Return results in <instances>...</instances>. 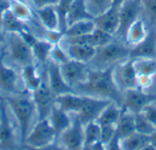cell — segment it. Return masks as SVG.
Wrapping results in <instances>:
<instances>
[{"instance_id": "cell-1", "label": "cell", "mask_w": 156, "mask_h": 150, "mask_svg": "<svg viewBox=\"0 0 156 150\" xmlns=\"http://www.w3.org/2000/svg\"><path fill=\"white\" fill-rule=\"evenodd\" d=\"M74 92L79 94L109 100L122 106L123 92L117 85L113 77V68H90L86 82L77 85Z\"/></svg>"}, {"instance_id": "cell-2", "label": "cell", "mask_w": 156, "mask_h": 150, "mask_svg": "<svg viewBox=\"0 0 156 150\" xmlns=\"http://www.w3.org/2000/svg\"><path fill=\"white\" fill-rule=\"evenodd\" d=\"M4 99L16 116L19 128L20 141L21 144H23L32 129L33 120L37 115L32 95L29 96L28 93H19L14 95H9Z\"/></svg>"}, {"instance_id": "cell-3", "label": "cell", "mask_w": 156, "mask_h": 150, "mask_svg": "<svg viewBox=\"0 0 156 150\" xmlns=\"http://www.w3.org/2000/svg\"><path fill=\"white\" fill-rule=\"evenodd\" d=\"M130 51L131 47L127 43L115 38L110 43L97 48L94 57L88 65L91 69L114 68L130 59Z\"/></svg>"}, {"instance_id": "cell-4", "label": "cell", "mask_w": 156, "mask_h": 150, "mask_svg": "<svg viewBox=\"0 0 156 150\" xmlns=\"http://www.w3.org/2000/svg\"><path fill=\"white\" fill-rule=\"evenodd\" d=\"M5 45L10 60L21 69L34 64L32 48L27 45L18 33H5Z\"/></svg>"}, {"instance_id": "cell-5", "label": "cell", "mask_w": 156, "mask_h": 150, "mask_svg": "<svg viewBox=\"0 0 156 150\" xmlns=\"http://www.w3.org/2000/svg\"><path fill=\"white\" fill-rule=\"evenodd\" d=\"M57 137V134L48 119L38 120L32 127L22 145L35 148H42L56 142Z\"/></svg>"}, {"instance_id": "cell-6", "label": "cell", "mask_w": 156, "mask_h": 150, "mask_svg": "<svg viewBox=\"0 0 156 150\" xmlns=\"http://www.w3.org/2000/svg\"><path fill=\"white\" fill-rule=\"evenodd\" d=\"M37 121L48 119L56 104V95L48 86V82L42 81L41 84L32 93Z\"/></svg>"}, {"instance_id": "cell-7", "label": "cell", "mask_w": 156, "mask_h": 150, "mask_svg": "<svg viewBox=\"0 0 156 150\" xmlns=\"http://www.w3.org/2000/svg\"><path fill=\"white\" fill-rule=\"evenodd\" d=\"M121 112L122 107L112 102L96 120L101 126V140L103 143L107 144L116 135V126L121 115Z\"/></svg>"}, {"instance_id": "cell-8", "label": "cell", "mask_w": 156, "mask_h": 150, "mask_svg": "<svg viewBox=\"0 0 156 150\" xmlns=\"http://www.w3.org/2000/svg\"><path fill=\"white\" fill-rule=\"evenodd\" d=\"M143 16V5L140 0H127L120 6V25L115 38L124 41L131 25Z\"/></svg>"}, {"instance_id": "cell-9", "label": "cell", "mask_w": 156, "mask_h": 150, "mask_svg": "<svg viewBox=\"0 0 156 150\" xmlns=\"http://www.w3.org/2000/svg\"><path fill=\"white\" fill-rule=\"evenodd\" d=\"M156 101V93L144 91L138 87L125 90L123 92L122 108L133 114L140 113L149 104Z\"/></svg>"}, {"instance_id": "cell-10", "label": "cell", "mask_w": 156, "mask_h": 150, "mask_svg": "<svg viewBox=\"0 0 156 150\" xmlns=\"http://www.w3.org/2000/svg\"><path fill=\"white\" fill-rule=\"evenodd\" d=\"M111 103L112 102L109 100L82 95V102L80 110L76 114V115L79 117L83 125H86L92 121H96L102 111Z\"/></svg>"}, {"instance_id": "cell-11", "label": "cell", "mask_w": 156, "mask_h": 150, "mask_svg": "<svg viewBox=\"0 0 156 150\" xmlns=\"http://www.w3.org/2000/svg\"><path fill=\"white\" fill-rule=\"evenodd\" d=\"M18 146L13 125L7 114L5 99L0 102V150H17Z\"/></svg>"}, {"instance_id": "cell-12", "label": "cell", "mask_w": 156, "mask_h": 150, "mask_svg": "<svg viewBox=\"0 0 156 150\" xmlns=\"http://www.w3.org/2000/svg\"><path fill=\"white\" fill-rule=\"evenodd\" d=\"M113 77L117 85L122 92L137 87L138 74L135 71L133 60L128 59L116 65L113 68Z\"/></svg>"}, {"instance_id": "cell-13", "label": "cell", "mask_w": 156, "mask_h": 150, "mask_svg": "<svg viewBox=\"0 0 156 150\" xmlns=\"http://www.w3.org/2000/svg\"><path fill=\"white\" fill-rule=\"evenodd\" d=\"M62 146L68 150H83L84 125L75 115L70 126L59 136Z\"/></svg>"}, {"instance_id": "cell-14", "label": "cell", "mask_w": 156, "mask_h": 150, "mask_svg": "<svg viewBox=\"0 0 156 150\" xmlns=\"http://www.w3.org/2000/svg\"><path fill=\"white\" fill-rule=\"evenodd\" d=\"M60 71L67 83L74 89L77 85L86 82L90 67L86 63L69 60L60 65Z\"/></svg>"}, {"instance_id": "cell-15", "label": "cell", "mask_w": 156, "mask_h": 150, "mask_svg": "<svg viewBox=\"0 0 156 150\" xmlns=\"http://www.w3.org/2000/svg\"><path fill=\"white\" fill-rule=\"evenodd\" d=\"M46 69L48 86L56 96L65 93H75L74 89L71 88L65 81L61 73L59 64L49 59V60L46 64Z\"/></svg>"}, {"instance_id": "cell-16", "label": "cell", "mask_w": 156, "mask_h": 150, "mask_svg": "<svg viewBox=\"0 0 156 150\" xmlns=\"http://www.w3.org/2000/svg\"><path fill=\"white\" fill-rule=\"evenodd\" d=\"M130 59H156V29L150 27L147 37L139 44L131 47Z\"/></svg>"}, {"instance_id": "cell-17", "label": "cell", "mask_w": 156, "mask_h": 150, "mask_svg": "<svg viewBox=\"0 0 156 150\" xmlns=\"http://www.w3.org/2000/svg\"><path fill=\"white\" fill-rule=\"evenodd\" d=\"M18 76L16 70L4 61V51L0 52V91L14 95L18 93L17 90Z\"/></svg>"}, {"instance_id": "cell-18", "label": "cell", "mask_w": 156, "mask_h": 150, "mask_svg": "<svg viewBox=\"0 0 156 150\" xmlns=\"http://www.w3.org/2000/svg\"><path fill=\"white\" fill-rule=\"evenodd\" d=\"M95 26L115 37L120 25V7L112 6L106 12L93 18Z\"/></svg>"}, {"instance_id": "cell-19", "label": "cell", "mask_w": 156, "mask_h": 150, "mask_svg": "<svg viewBox=\"0 0 156 150\" xmlns=\"http://www.w3.org/2000/svg\"><path fill=\"white\" fill-rule=\"evenodd\" d=\"M149 30L150 26L144 16H142L128 28L124 38V42L127 43L130 47L135 46L147 37Z\"/></svg>"}, {"instance_id": "cell-20", "label": "cell", "mask_w": 156, "mask_h": 150, "mask_svg": "<svg viewBox=\"0 0 156 150\" xmlns=\"http://www.w3.org/2000/svg\"><path fill=\"white\" fill-rule=\"evenodd\" d=\"M36 16L47 30H60L59 19L55 5L35 9Z\"/></svg>"}, {"instance_id": "cell-21", "label": "cell", "mask_w": 156, "mask_h": 150, "mask_svg": "<svg viewBox=\"0 0 156 150\" xmlns=\"http://www.w3.org/2000/svg\"><path fill=\"white\" fill-rule=\"evenodd\" d=\"M70 60L89 64L96 52V48L88 45H67L65 48Z\"/></svg>"}, {"instance_id": "cell-22", "label": "cell", "mask_w": 156, "mask_h": 150, "mask_svg": "<svg viewBox=\"0 0 156 150\" xmlns=\"http://www.w3.org/2000/svg\"><path fill=\"white\" fill-rule=\"evenodd\" d=\"M48 119L53 129L55 130L58 137H59V136L70 126L72 121V119L69 115V113L63 111L56 104L53 107Z\"/></svg>"}, {"instance_id": "cell-23", "label": "cell", "mask_w": 156, "mask_h": 150, "mask_svg": "<svg viewBox=\"0 0 156 150\" xmlns=\"http://www.w3.org/2000/svg\"><path fill=\"white\" fill-rule=\"evenodd\" d=\"M135 131V121L134 114L129 110H126L122 107L121 115L116 126V136L119 139H122Z\"/></svg>"}, {"instance_id": "cell-24", "label": "cell", "mask_w": 156, "mask_h": 150, "mask_svg": "<svg viewBox=\"0 0 156 150\" xmlns=\"http://www.w3.org/2000/svg\"><path fill=\"white\" fill-rule=\"evenodd\" d=\"M81 102L82 95L76 93H65L56 97V105L69 114L73 113L76 115L80 110Z\"/></svg>"}, {"instance_id": "cell-25", "label": "cell", "mask_w": 156, "mask_h": 150, "mask_svg": "<svg viewBox=\"0 0 156 150\" xmlns=\"http://www.w3.org/2000/svg\"><path fill=\"white\" fill-rule=\"evenodd\" d=\"M2 30L5 33H21L25 30H30L26 22L16 17L8 8L3 15Z\"/></svg>"}, {"instance_id": "cell-26", "label": "cell", "mask_w": 156, "mask_h": 150, "mask_svg": "<svg viewBox=\"0 0 156 150\" xmlns=\"http://www.w3.org/2000/svg\"><path fill=\"white\" fill-rule=\"evenodd\" d=\"M84 19H93L86 8L84 0H73L67 15V27Z\"/></svg>"}, {"instance_id": "cell-27", "label": "cell", "mask_w": 156, "mask_h": 150, "mask_svg": "<svg viewBox=\"0 0 156 150\" xmlns=\"http://www.w3.org/2000/svg\"><path fill=\"white\" fill-rule=\"evenodd\" d=\"M95 28L96 26L93 19H84L68 26L63 33L64 37H78L90 34Z\"/></svg>"}, {"instance_id": "cell-28", "label": "cell", "mask_w": 156, "mask_h": 150, "mask_svg": "<svg viewBox=\"0 0 156 150\" xmlns=\"http://www.w3.org/2000/svg\"><path fill=\"white\" fill-rule=\"evenodd\" d=\"M21 77L24 81L27 92L30 93L35 91L43 81L35 64H30L22 68Z\"/></svg>"}, {"instance_id": "cell-29", "label": "cell", "mask_w": 156, "mask_h": 150, "mask_svg": "<svg viewBox=\"0 0 156 150\" xmlns=\"http://www.w3.org/2000/svg\"><path fill=\"white\" fill-rule=\"evenodd\" d=\"M9 9L16 17L26 23L32 21L35 16L28 3L23 0H9Z\"/></svg>"}, {"instance_id": "cell-30", "label": "cell", "mask_w": 156, "mask_h": 150, "mask_svg": "<svg viewBox=\"0 0 156 150\" xmlns=\"http://www.w3.org/2000/svg\"><path fill=\"white\" fill-rule=\"evenodd\" d=\"M120 143L122 150H139L150 144V137L134 132L133 134L120 139Z\"/></svg>"}, {"instance_id": "cell-31", "label": "cell", "mask_w": 156, "mask_h": 150, "mask_svg": "<svg viewBox=\"0 0 156 150\" xmlns=\"http://www.w3.org/2000/svg\"><path fill=\"white\" fill-rule=\"evenodd\" d=\"M53 44H51L45 38H38L32 46V51L35 60H37L40 63L47 64V62L49 60Z\"/></svg>"}, {"instance_id": "cell-32", "label": "cell", "mask_w": 156, "mask_h": 150, "mask_svg": "<svg viewBox=\"0 0 156 150\" xmlns=\"http://www.w3.org/2000/svg\"><path fill=\"white\" fill-rule=\"evenodd\" d=\"M101 126L96 121L90 122L84 125V147L83 150H90V147L101 140Z\"/></svg>"}, {"instance_id": "cell-33", "label": "cell", "mask_w": 156, "mask_h": 150, "mask_svg": "<svg viewBox=\"0 0 156 150\" xmlns=\"http://www.w3.org/2000/svg\"><path fill=\"white\" fill-rule=\"evenodd\" d=\"M133 60L138 75H156V59H135Z\"/></svg>"}, {"instance_id": "cell-34", "label": "cell", "mask_w": 156, "mask_h": 150, "mask_svg": "<svg viewBox=\"0 0 156 150\" xmlns=\"http://www.w3.org/2000/svg\"><path fill=\"white\" fill-rule=\"evenodd\" d=\"M84 2L92 18L101 15L112 6V0H84Z\"/></svg>"}, {"instance_id": "cell-35", "label": "cell", "mask_w": 156, "mask_h": 150, "mask_svg": "<svg viewBox=\"0 0 156 150\" xmlns=\"http://www.w3.org/2000/svg\"><path fill=\"white\" fill-rule=\"evenodd\" d=\"M134 121H135V131L146 135V136H151L156 128L149 122V120L144 115L142 112L134 114Z\"/></svg>"}, {"instance_id": "cell-36", "label": "cell", "mask_w": 156, "mask_h": 150, "mask_svg": "<svg viewBox=\"0 0 156 150\" xmlns=\"http://www.w3.org/2000/svg\"><path fill=\"white\" fill-rule=\"evenodd\" d=\"M143 16L150 27H156V0H142Z\"/></svg>"}, {"instance_id": "cell-37", "label": "cell", "mask_w": 156, "mask_h": 150, "mask_svg": "<svg viewBox=\"0 0 156 150\" xmlns=\"http://www.w3.org/2000/svg\"><path fill=\"white\" fill-rule=\"evenodd\" d=\"M73 0H58L55 5L59 19V29L64 32L67 28V15Z\"/></svg>"}, {"instance_id": "cell-38", "label": "cell", "mask_w": 156, "mask_h": 150, "mask_svg": "<svg viewBox=\"0 0 156 150\" xmlns=\"http://www.w3.org/2000/svg\"><path fill=\"white\" fill-rule=\"evenodd\" d=\"M91 36H92V39H93V46L96 49L110 43L111 41H112L115 38V37L113 35H111V34H109L100 28H97V27L93 30V32L91 33Z\"/></svg>"}, {"instance_id": "cell-39", "label": "cell", "mask_w": 156, "mask_h": 150, "mask_svg": "<svg viewBox=\"0 0 156 150\" xmlns=\"http://www.w3.org/2000/svg\"><path fill=\"white\" fill-rule=\"evenodd\" d=\"M50 60H52L53 61L57 62L58 64L61 65L65 62H67L68 60H69V57L64 47H62L60 45V43L53 45L51 53H50Z\"/></svg>"}, {"instance_id": "cell-40", "label": "cell", "mask_w": 156, "mask_h": 150, "mask_svg": "<svg viewBox=\"0 0 156 150\" xmlns=\"http://www.w3.org/2000/svg\"><path fill=\"white\" fill-rule=\"evenodd\" d=\"M64 38V33L61 30H47L45 29L44 38L53 45L58 44Z\"/></svg>"}, {"instance_id": "cell-41", "label": "cell", "mask_w": 156, "mask_h": 150, "mask_svg": "<svg viewBox=\"0 0 156 150\" xmlns=\"http://www.w3.org/2000/svg\"><path fill=\"white\" fill-rule=\"evenodd\" d=\"M142 113L156 128V101L146 105L142 110Z\"/></svg>"}, {"instance_id": "cell-42", "label": "cell", "mask_w": 156, "mask_h": 150, "mask_svg": "<svg viewBox=\"0 0 156 150\" xmlns=\"http://www.w3.org/2000/svg\"><path fill=\"white\" fill-rule=\"evenodd\" d=\"M58 0H29V3H31L35 9L49 6V5H56L58 4Z\"/></svg>"}, {"instance_id": "cell-43", "label": "cell", "mask_w": 156, "mask_h": 150, "mask_svg": "<svg viewBox=\"0 0 156 150\" xmlns=\"http://www.w3.org/2000/svg\"><path fill=\"white\" fill-rule=\"evenodd\" d=\"M22 148H23V150H68L66 148H64L63 146L58 145L56 142H54V143H52V144H50L48 146L42 147V148H30V147L22 145Z\"/></svg>"}, {"instance_id": "cell-44", "label": "cell", "mask_w": 156, "mask_h": 150, "mask_svg": "<svg viewBox=\"0 0 156 150\" xmlns=\"http://www.w3.org/2000/svg\"><path fill=\"white\" fill-rule=\"evenodd\" d=\"M106 150H122L121 147L120 139L115 135L107 144H106Z\"/></svg>"}, {"instance_id": "cell-45", "label": "cell", "mask_w": 156, "mask_h": 150, "mask_svg": "<svg viewBox=\"0 0 156 150\" xmlns=\"http://www.w3.org/2000/svg\"><path fill=\"white\" fill-rule=\"evenodd\" d=\"M8 8H9V0H0V29H2L3 15Z\"/></svg>"}, {"instance_id": "cell-46", "label": "cell", "mask_w": 156, "mask_h": 150, "mask_svg": "<svg viewBox=\"0 0 156 150\" xmlns=\"http://www.w3.org/2000/svg\"><path fill=\"white\" fill-rule=\"evenodd\" d=\"M90 150H106V144L101 140H99L90 147Z\"/></svg>"}, {"instance_id": "cell-47", "label": "cell", "mask_w": 156, "mask_h": 150, "mask_svg": "<svg viewBox=\"0 0 156 150\" xmlns=\"http://www.w3.org/2000/svg\"><path fill=\"white\" fill-rule=\"evenodd\" d=\"M150 144H152L156 148V130L150 136Z\"/></svg>"}, {"instance_id": "cell-48", "label": "cell", "mask_w": 156, "mask_h": 150, "mask_svg": "<svg viewBox=\"0 0 156 150\" xmlns=\"http://www.w3.org/2000/svg\"><path fill=\"white\" fill-rule=\"evenodd\" d=\"M5 32H4L2 29H0V47L5 42Z\"/></svg>"}, {"instance_id": "cell-49", "label": "cell", "mask_w": 156, "mask_h": 150, "mask_svg": "<svg viewBox=\"0 0 156 150\" xmlns=\"http://www.w3.org/2000/svg\"><path fill=\"white\" fill-rule=\"evenodd\" d=\"M125 1H127V0H112V5L120 7Z\"/></svg>"}, {"instance_id": "cell-50", "label": "cell", "mask_w": 156, "mask_h": 150, "mask_svg": "<svg viewBox=\"0 0 156 150\" xmlns=\"http://www.w3.org/2000/svg\"><path fill=\"white\" fill-rule=\"evenodd\" d=\"M139 150H156V148L152 145V144H148V145L144 146V148H142L141 149Z\"/></svg>"}, {"instance_id": "cell-51", "label": "cell", "mask_w": 156, "mask_h": 150, "mask_svg": "<svg viewBox=\"0 0 156 150\" xmlns=\"http://www.w3.org/2000/svg\"><path fill=\"white\" fill-rule=\"evenodd\" d=\"M3 100H4V97H3V96H2V95L0 94V102H2Z\"/></svg>"}, {"instance_id": "cell-52", "label": "cell", "mask_w": 156, "mask_h": 150, "mask_svg": "<svg viewBox=\"0 0 156 150\" xmlns=\"http://www.w3.org/2000/svg\"><path fill=\"white\" fill-rule=\"evenodd\" d=\"M23 1H25V2H27V3L29 2V0H23Z\"/></svg>"}, {"instance_id": "cell-53", "label": "cell", "mask_w": 156, "mask_h": 150, "mask_svg": "<svg viewBox=\"0 0 156 150\" xmlns=\"http://www.w3.org/2000/svg\"><path fill=\"white\" fill-rule=\"evenodd\" d=\"M140 1H142V0H140Z\"/></svg>"}, {"instance_id": "cell-54", "label": "cell", "mask_w": 156, "mask_h": 150, "mask_svg": "<svg viewBox=\"0 0 156 150\" xmlns=\"http://www.w3.org/2000/svg\"><path fill=\"white\" fill-rule=\"evenodd\" d=\"M155 29H156V27H155Z\"/></svg>"}]
</instances>
